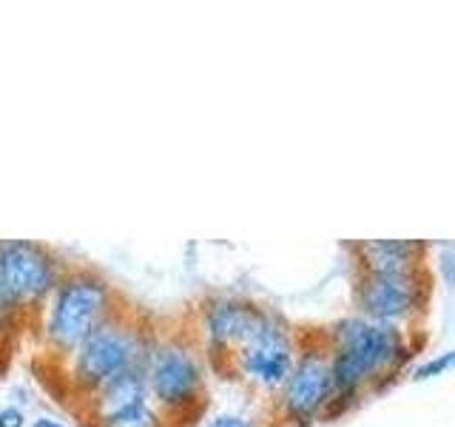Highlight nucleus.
<instances>
[{"label": "nucleus", "mask_w": 455, "mask_h": 427, "mask_svg": "<svg viewBox=\"0 0 455 427\" xmlns=\"http://www.w3.org/2000/svg\"><path fill=\"white\" fill-rule=\"evenodd\" d=\"M331 379L333 399H355L367 382L402 367L410 356L404 334L395 325L350 317L331 331Z\"/></svg>", "instance_id": "nucleus-1"}, {"label": "nucleus", "mask_w": 455, "mask_h": 427, "mask_svg": "<svg viewBox=\"0 0 455 427\" xmlns=\"http://www.w3.org/2000/svg\"><path fill=\"white\" fill-rule=\"evenodd\" d=\"M111 305L114 294L103 277L92 274V270L63 274L52 294L46 319V339L52 342V348L71 353L100 322L111 317Z\"/></svg>", "instance_id": "nucleus-2"}, {"label": "nucleus", "mask_w": 455, "mask_h": 427, "mask_svg": "<svg viewBox=\"0 0 455 427\" xmlns=\"http://www.w3.org/2000/svg\"><path fill=\"white\" fill-rule=\"evenodd\" d=\"M142 353H146V348H142L137 327L111 313L106 322H100L94 331L71 350V382H75L80 391L94 393L114 376L125 374L128 367L146 362L148 356L142 359Z\"/></svg>", "instance_id": "nucleus-3"}, {"label": "nucleus", "mask_w": 455, "mask_h": 427, "mask_svg": "<svg viewBox=\"0 0 455 427\" xmlns=\"http://www.w3.org/2000/svg\"><path fill=\"white\" fill-rule=\"evenodd\" d=\"M63 279L60 260L28 239L0 242V288L18 310H37Z\"/></svg>", "instance_id": "nucleus-4"}, {"label": "nucleus", "mask_w": 455, "mask_h": 427, "mask_svg": "<svg viewBox=\"0 0 455 427\" xmlns=\"http://www.w3.org/2000/svg\"><path fill=\"white\" fill-rule=\"evenodd\" d=\"M146 384L165 413H185L199 407L205 384L199 356L180 339L163 342L146 359Z\"/></svg>", "instance_id": "nucleus-5"}, {"label": "nucleus", "mask_w": 455, "mask_h": 427, "mask_svg": "<svg viewBox=\"0 0 455 427\" xmlns=\"http://www.w3.org/2000/svg\"><path fill=\"white\" fill-rule=\"evenodd\" d=\"M231 356L236 362V370L248 382L259 384L262 391H276L288 379L296 359L293 334L276 313L265 310L248 339Z\"/></svg>", "instance_id": "nucleus-6"}, {"label": "nucleus", "mask_w": 455, "mask_h": 427, "mask_svg": "<svg viewBox=\"0 0 455 427\" xmlns=\"http://www.w3.org/2000/svg\"><path fill=\"white\" fill-rule=\"evenodd\" d=\"M427 285L424 268L404 270V274H367L362 270L359 285H355V305L359 313L370 322L395 325L412 319L427 305Z\"/></svg>", "instance_id": "nucleus-7"}, {"label": "nucleus", "mask_w": 455, "mask_h": 427, "mask_svg": "<svg viewBox=\"0 0 455 427\" xmlns=\"http://www.w3.org/2000/svg\"><path fill=\"white\" fill-rule=\"evenodd\" d=\"M331 399V348H302V353L293 359L288 379L282 384V413L293 424H307L327 407Z\"/></svg>", "instance_id": "nucleus-8"}, {"label": "nucleus", "mask_w": 455, "mask_h": 427, "mask_svg": "<svg viewBox=\"0 0 455 427\" xmlns=\"http://www.w3.org/2000/svg\"><path fill=\"white\" fill-rule=\"evenodd\" d=\"M262 313L256 305L236 302V299H217L205 308V334L208 345L213 353H234L248 334L262 319Z\"/></svg>", "instance_id": "nucleus-9"}, {"label": "nucleus", "mask_w": 455, "mask_h": 427, "mask_svg": "<svg viewBox=\"0 0 455 427\" xmlns=\"http://www.w3.org/2000/svg\"><path fill=\"white\" fill-rule=\"evenodd\" d=\"M146 396H148V384H146V362H142V365L128 367L125 374L114 376L103 388H97L92 393V402H94L92 413L97 422H103L108 416H117L123 410L146 405Z\"/></svg>", "instance_id": "nucleus-10"}, {"label": "nucleus", "mask_w": 455, "mask_h": 427, "mask_svg": "<svg viewBox=\"0 0 455 427\" xmlns=\"http://www.w3.org/2000/svg\"><path fill=\"white\" fill-rule=\"evenodd\" d=\"M359 256L367 274H404L421 268L424 246L407 239H376L359 246Z\"/></svg>", "instance_id": "nucleus-11"}, {"label": "nucleus", "mask_w": 455, "mask_h": 427, "mask_svg": "<svg viewBox=\"0 0 455 427\" xmlns=\"http://www.w3.org/2000/svg\"><path fill=\"white\" fill-rule=\"evenodd\" d=\"M97 427H163V422L146 402L140 407L123 410V413H117V416H108L103 422H97Z\"/></svg>", "instance_id": "nucleus-12"}, {"label": "nucleus", "mask_w": 455, "mask_h": 427, "mask_svg": "<svg viewBox=\"0 0 455 427\" xmlns=\"http://www.w3.org/2000/svg\"><path fill=\"white\" fill-rule=\"evenodd\" d=\"M450 362H452V353L447 350V353H441L438 359H430L427 365H421L419 370H416V379L419 382H424V379H433V376H441L444 370L450 367Z\"/></svg>", "instance_id": "nucleus-13"}, {"label": "nucleus", "mask_w": 455, "mask_h": 427, "mask_svg": "<svg viewBox=\"0 0 455 427\" xmlns=\"http://www.w3.org/2000/svg\"><path fill=\"white\" fill-rule=\"evenodd\" d=\"M23 424H26L23 410H18V407H4V410H0V427H23Z\"/></svg>", "instance_id": "nucleus-14"}, {"label": "nucleus", "mask_w": 455, "mask_h": 427, "mask_svg": "<svg viewBox=\"0 0 455 427\" xmlns=\"http://www.w3.org/2000/svg\"><path fill=\"white\" fill-rule=\"evenodd\" d=\"M211 427H248V422L242 416H220L211 422Z\"/></svg>", "instance_id": "nucleus-15"}, {"label": "nucleus", "mask_w": 455, "mask_h": 427, "mask_svg": "<svg viewBox=\"0 0 455 427\" xmlns=\"http://www.w3.org/2000/svg\"><path fill=\"white\" fill-rule=\"evenodd\" d=\"M32 427H66V424H60V422H54V419H49V416H40Z\"/></svg>", "instance_id": "nucleus-16"}]
</instances>
